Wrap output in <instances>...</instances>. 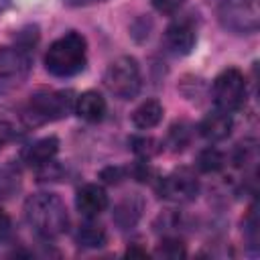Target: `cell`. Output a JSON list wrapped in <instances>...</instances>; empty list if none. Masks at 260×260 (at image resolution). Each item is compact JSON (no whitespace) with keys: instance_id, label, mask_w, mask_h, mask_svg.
Segmentation results:
<instances>
[{"instance_id":"obj_19","label":"cell","mask_w":260,"mask_h":260,"mask_svg":"<svg viewBox=\"0 0 260 260\" xmlns=\"http://www.w3.org/2000/svg\"><path fill=\"white\" fill-rule=\"evenodd\" d=\"M156 252L160 256H165V258H181V256H185V246H183V242L179 238H171L169 236L158 244Z\"/></svg>"},{"instance_id":"obj_21","label":"cell","mask_w":260,"mask_h":260,"mask_svg":"<svg viewBox=\"0 0 260 260\" xmlns=\"http://www.w3.org/2000/svg\"><path fill=\"white\" fill-rule=\"evenodd\" d=\"M150 4L160 14H175L185 4V0H150Z\"/></svg>"},{"instance_id":"obj_1","label":"cell","mask_w":260,"mask_h":260,"mask_svg":"<svg viewBox=\"0 0 260 260\" xmlns=\"http://www.w3.org/2000/svg\"><path fill=\"white\" fill-rule=\"evenodd\" d=\"M26 223L43 238H57L69 225L63 199L55 193H35L24 201Z\"/></svg>"},{"instance_id":"obj_22","label":"cell","mask_w":260,"mask_h":260,"mask_svg":"<svg viewBox=\"0 0 260 260\" xmlns=\"http://www.w3.org/2000/svg\"><path fill=\"white\" fill-rule=\"evenodd\" d=\"M102 179L106 183H120L124 179V169H120V167H108V169L102 171Z\"/></svg>"},{"instance_id":"obj_23","label":"cell","mask_w":260,"mask_h":260,"mask_svg":"<svg viewBox=\"0 0 260 260\" xmlns=\"http://www.w3.org/2000/svg\"><path fill=\"white\" fill-rule=\"evenodd\" d=\"M10 234V217L0 209V240H4Z\"/></svg>"},{"instance_id":"obj_16","label":"cell","mask_w":260,"mask_h":260,"mask_svg":"<svg viewBox=\"0 0 260 260\" xmlns=\"http://www.w3.org/2000/svg\"><path fill=\"white\" fill-rule=\"evenodd\" d=\"M75 242L81 248H102L108 242V234L102 225H98L93 221H87V223L79 225V230L75 234Z\"/></svg>"},{"instance_id":"obj_8","label":"cell","mask_w":260,"mask_h":260,"mask_svg":"<svg viewBox=\"0 0 260 260\" xmlns=\"http://www.w3.org/2000/svg\"><path fill=\"white\" fill-rule=\"evenodd\" d=\"M158 193L160 197L175 201V203H187L193 201L199 193V181L195 173L187 167H181L173 171L171 175L158 179Z\"/></svg>"},{"instance_id":"obj_2","label":"cell","mask_w":260,"mask_h":260,"mask_svg":"<svg viewBox=\"0 0 260 260\" xmlns=\"http://www.w3.org/2000/svg\"><path fill=\"white\" fill-rule=\"evenodd\" d=\"M87 63L85 37L71 30L51 43L45 53V67L55 77H73L83 71Z\"/></svg>"},{"instance_id":"obj_10","label":"cell","mask_w":260,"mask_h":260,"mask_svg":"<svg viewBox=\"0 0 260 260\" xmlns=\"http://www.w3.org/2000/svg\"><path fill=\"white\" fill-rule=\"evenodd\" d=\"M75 207L85 217H95L108 207V193L98 183H87L77 189L75 195Z\"/></svg>"},{"instance_id":"obj_6","label":"cell","mask_w":260,"mask_h":260,"mask_svg":"<svg viewBox=\"0 0 260 260\" xmlns=\"http://www.w3.org/2000/svg\"><path fill=\"white\" fill-rule=\"evenodd\" d=\"M246 77L240 69L236 67H228L223 69L211 85V98L217 110L223 112H236L244 106L246 102Z\"/></svg>"},{"instance_id":"obj_3","label":"cell","mask_w":260,"mask_h":260,"mask_svg":"<svg viewBox=\"0 0 260 260\" xmlns=\"http://www.w3.org/2000/svg\"><path fill=\"white\" fill-rule=\"evenodd\" d=\"M75 102L71 98V91H37L30 95L28 104L24 106L20 118L26 126H39L45 122L61 120L73 110Z\"/></svg>"},{"instance_id":"obj_17","label":"cell","mask_w":260,"mask_h":260,"mask_svg":"<svg viewBox=\"0 0 260 260\" xmlns=\"http://www.w3.org/2000/svg\"><path fill=\"white\" fill-rule=\"evenodd\" d=\"M197 169L201 173H217L225 167V156L221 150L209 146V148H203L199 154H197Z\"/></svg>"},{"instance_id":"obj_15","label":"cell","mask_w":260,"mask_h":260,"mask_svg":"<svg viewBox=\"0 0 260 260\" xmlns=\"http://www.w3.org/2000/svg\"><path fill=\"white\" fill-rule=\"evenodd\" d=\"M142 199L140 197H136V195H132V197H126L124 201H120L118 203V207H116V211H114V221L122 228V230H128V228H132L136 221H138V217H140V213H142Z\"/></svg>"},{"instance_id":"obj_20","label":"cell","mask_w":260,"mask_h":260,"mask_svg":"<svg viewBox=\"0 0 260 260\" xmlns=\"http://www.w3.org/2000/svg\"><path fill=\"white\" fill-rule=\"evenodd\" d=\"M156 144H158V142H156L154 138H134V140H132V148H134V152L140 154V156L146 158V160H148L152 154H156V152L160 150Z\"/></svg>"},{"instance_id":"obj_18","label":"cell","mask_w":260,"mask_h":260,"mask_svg":"<svg viewBox=\"0 0 260 260\" xmlns=\"http://www.w3.org/2000/svg\"><path fill=\"white\" fill-rule=\"evenodd\" d=\"M191 136H193V126H191L189 122L181 120V122H175V124L169 128V138H167V142H169V146H171L175 152H179V150H183L185 146H189Z\"/></svg>"},{"instance_id":"obj_7","label":"cell","mask_w":260,"mask_h":260,"mask_svg":"<svg viewBox=\"0 0 260 260\" xmlns=\"http://www.w3.org/2000/svg\"><path fill=\"white\" fill-rule=\"evenodd\" d=\"M30 73V51L14 45L0 47V95L18 89Z\"/></svg>"},{"instance_id":"obj_9","label":"cell","mask_w":260,"mask_h":260,"mask_svg":"<svg viewBox=\"0 0 260 260\" xmlns=\"http://www.w3.org/2000/svg\"><path fill=\"white\" fill-rule=\"evenodd\" d=\"M197 43V26L195 20L189 16H181L173 20L165 30V47L169 53L183 57L193 51Z\"/></svg>"},{"instance_id":"obj_4","label":"cell","mask_w":260,"mask_h":260,"mask_svg":"<svg viewBox=\"0 0 260 260\" xmlns=\"http://www.w3.org/2000/svg\"><path fill=\"white\" fill-rule=\"evenodd\" d=\"M104 83L120 100H132L138 95L140 85H142V75H140V65L134 57L122 55L114 59L104 73Z\"/></svg>"},{"instance_id":"obj_24","label":"cell","mask_w":260,"mask_h":260,"mask_svg":"<svg viewBox=\"0 0 260 260\" xmlns=\"http://www.w3.org/2000/svg\"><path fill=\"white\" fill-rule=\"evenodd\" d=\"M65 4L69 6H89V4H95V2H102V0H63Z\"/></svg>"},{"instance_id":"obj_11","label":"cell","mask_w":260,"mask_h":260,"mask_svg":"<svg viewBox=\"0 0 260 260\" xmlns=\"http://www.w3.org/2000/svg\"><path fill=\"white\" fill-rule=\"evenodd\" d=\"M232 128H234V120H232V114L230 112H223V110H213L209 112L201 122H199V134L209 140V142H219V140H225L230 134H232Z\"/></svg>"},{"instance_id":"obj_25","label":"cell","mask_w":260,"mask_h":260,"mask_svg":"<svg viewBox=\"0 0 260 260\" xmlns=\"http://www.w3.org/2000/svg\"><path fill=\"white\" fill-rule=\"evenodd\" d=\"M126 254H128V256H146V252H144V250H138V248H128Z\"/></svg>"},{"instance_id":"obj_26","label":"cell","mask_w":260,"mask_h":260,"mask_svg":"<svg viewBox=\"0 0 260 260\" xmlns=\"http://www.w3.org/2000/svg\"><path fill=\"white\" fill-rule=\"evenodd\" d=\"M10 6H12V0H0V14L6 12Z\"/></svg>"},{"instance_id":"obj_5","label":"cell","mask_w":260,"mask_h":260,"mask_svg":"<svg viewBox=\"0 0 260 260\" xmlns=\"http://www.w3.org/2000/svg\"><path fill=\"white\" fill-rule=\"evenodd\" d=\"M219 24L234 35H254L260 26V0H221Z\"/></svg>"},{"instance_id":"obj_14","label":"cell","mask_w":260,"mask_h":260,"mask_svg":"<svg viewBox=\"0 0 260 260\" xmlns=\"http://www.w3.org/2000/svg\"><path fill=\"white\" fill-rule=\"evenodd\" d=\"M162 120V104L158 100H146L132 112V124L138 130H150Z\"/></svg>"},{"instance_id":"obj_12","label":"cell","mask_w":260,"mask_h":260,"mask_svg":"<svg viewBox=\"0 0 260 260\" xmlns=\"http://www.w3.org/2000/svg\"><path fill=\"white\" fill-rule=\"evenodd\" d=\"M75 114L85 122H100L106 116V100L95 89H87L75 98Z\"/></svg>"},{"instance_id":"obj_13","label":"cell","mask_w":260,"mask_h":260,"mask_svg":"<svg viewBox=\"0 0 260 260\" xmlns=\"http://www.w3.org/2000/svg\"><path fill=\"white\" fill-rule=\"evenodd\" d=\"M59 150V140L55 136H45V138H39L37 142H32L30 146H26V150L22 152V158L28 167H43L47 162H51L55 158Z\"/></svg>"}]
</instances>
